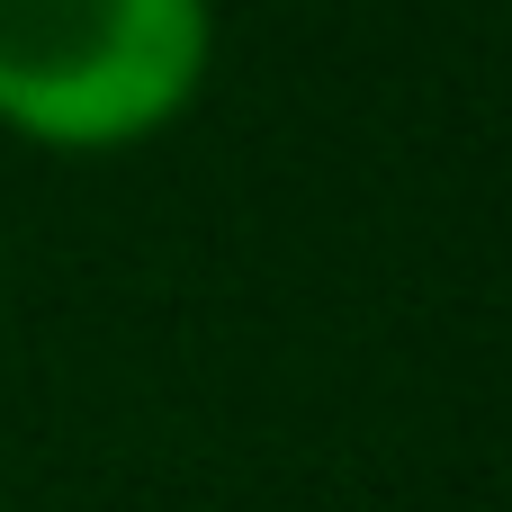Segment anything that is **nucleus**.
<instances>
[{"mask_svg": "<svg viewBox=\"0 0 512 512\" xmlns=\"http://www.w3.org/2000/svg\"><path fill=\"white\" fill-rule=\"evenodd\" d=\"M198 72L207 0H0V117L36 144H135Z\"/></svg>", "mask_w": 512, "mask_h": 512, "instance_id": "obj_1", "label": "nucleus"}]
</instances>
